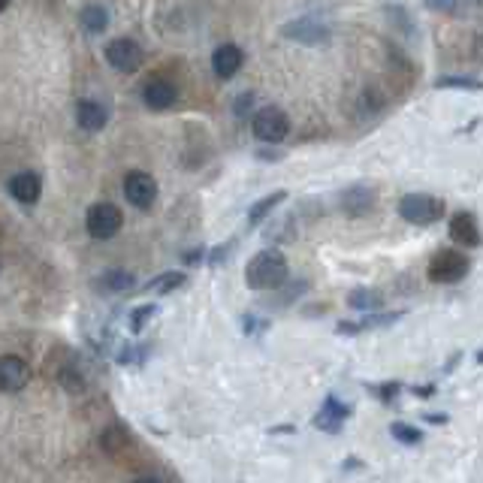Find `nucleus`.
<instances>
[{"instance_id": "nucleus-1", "label": "nucleus", "mask_w": 483, "mask_h": 483, "mask_svg": "<svg viewBox=\"0 0 483 483\" xmlns=\"http://www.w3.org/2000/svg\"><path fill=\"white\" fill-rule=\"evenodd\" d=\"M245 281L251 290H276L287 281V257L276 248L254 254L245 267Z\"/></svg>"}, {"instance_id": "nucleus-2", "label": "nucleus", "mask_w": 483, "mask_h": 483, "mask_svg": "<svg viewBox=\"0 0 483 483\" xmlns=\"http://www.w3.org/2000/svg\"><path fill=\"white\" fill-rule=\"evenodd\" d=\"M444 212H448V206L432 194H405L399 200V217L414 226H429L441 221Z\"/></svg>"}, {"instance_id": "nucleus-3", "label": "nucleus", "mask_w": 483, "mask_h": 483, "mask_svg": "<svg viewBox=\"0 0 483 483\" xmlns=\"http://www.w3.org/2000/svg\"><path fill=\"white\" fill-rule=\"evenodd\" d=\"M121 224H125V215H121V208L116 203H94L88 208V215H85V230L97 242L112 239L121 230Z\"/></svg>"}, {"instance_id": "nucleus-4", "label": "nucleus", "mask_w": 483, "mask_h": 483, "mask_svg": "<svg viewBox=\"0 0 483 483\" xmlns=\"http://www.w3.org/2000/svg\"><path fill=\"white\" fill-rule=\"evenodd\" d=\"M251 130L254 136L260 142H269V146H276V142H284L290 134V118L287 112L278 109V106H263L251 116Z\"/></svg>"}, {"instance_id": "nucleus-5", "label": "nucleus", "mask_w": 483, "mask_h": 483, "mask_svg": "<svg viewBox=\"0 0 483 483\" xmlns=\"http://www.w3.org/2000/svg\"><path fill=\"white\" fill-rule=\"evenodd\" d=\"M468 269H471V260L453 248H444L429 260V278L435 284H457L459 278L468 276Z\"/></svg>"}, {"instance_id": "nucleus-6", "label": "nucleus", "mask_w": 483, "mask_h": 483, "mask_svg": "<svg viewBox=\"0 0 483 483\" xmlns=\"http://www.w3.org/2000/svg\"><path fill=\"white\" fill-rule=\"evenodd\" d=\"M103 58L112 70L118 73H136L142 67V45L136 40H130V36H118V40H112L106 49H103Z\"/></svg>"}, {"instance_id": "nucleus-7", "label": "nucleus", "mask_w": 483, "mask_h": 483, "mask_svg": "<svg viewBox=\"0 0 483 483\" xmlns=\"http://www.w3.org/2000/svg\"><path fill=\"white\" fill-rule=\"evenodd\" d=\"M27 384H31V366L15 354L0 357V393H22Z\"/></svg>"}, {"instance_id": "nucleus-8", "label": "nucleus", "mask_w": 483, "mask_h": 483, "mask_svg": "<svg viewBox=\"0 0 483 483\" xmlns=\"http://www.w3.org/2000/svg\"><path fill=\"white\" fill-rule=\"evenodd\" d=\"M375 206H377V191L372 185H354V187H347V191H342V196H338V208H342L347 217L372 215Z\"/></svg>"}, {"instance_id": "nucleus-9", "label": "nucleus", "mask_w": 483, "mask_h": 483, "mask_svg": "<svg viewBox=\"0 0 483 483\" xmlns=\"http://www.w3.org/2000/svg\"><path fill=\"white\" fill-rule=\"evenodd\" d=\"M125 196L134 208H151L157 200V182L148 173L134 169V173L125 176Z\"/></svg>"}, {"instance_id": "nucleus-10", "label": "nucleus", "mask_w": 483, "mask_h": 483, "mask_svg": "<svg viewBox=\"0 0 483 483\" xmlns=\"http://www.w3.org/2000/svg\"><path fill=\"white\" fill-rule=\"evenodd\" d=\"M350 414H354V408H350L347 402H342L338 396H327L311 423H315V429H320V432L336 435V432H342V426L347 423Z\"/></svg>"}, {"instance_id": "nucleus-11", "label": "nucleus", "mask_w": 483, "mask_h": 483, "mask_svg": "<svg viewBox=\"0 0 483 483\" xmlns=\"http://www.w3.org/2000/svg\"><path fill=\"white\" fill-rule=\"evenodd\" d=\"M287 40H297V43H306V45H324L329 43V27L324 22H317V18H293V22L284 25L281 31Z\"/></svg>"}, {"instance_id": "nucleus-12", "label": "nucleus", "mask_w": 483, "mask_h": 483, "mask_svg": "<svg viewBox=\"0 0 483 483\" xmlns=\"http://www.w3.org/2000/svg\"><path fill=\"white\" fill-rule=\"evenodd\" d=\"M6 191H9V196H13V200L31 206V203L40 200L43 182H40V176H36L34 169H22V173H15V176L6 182Z\"/></svg>"}, {"instance_id": "nucleus-13", "label": "nucleus", "mask_w": 483, "mask_h": 483, "mask_svg": "<svg viewBox=\"0 0 483 483\" xmlns=\"http://www.w3.org/2000/svg\"><path fill=\"white\" fill-rule=\"evenodd\" d=\"M176 100H178V88L169 79H151L142 88V103L151 112H164L169 106H176Z\"/></svg>"}, {"instance_id": "nucleus-14", "label": "nucleus", "mask_w": 483, "mask_h": 483, "mask_svg": "<svg viewBox=\"0 0 483 483\" xmlns=\"http://www.w3.org/2000/svg\"><path fill=\"white\" fill-rule=\"evenodd\" d=\"M242 64H245V52L236 43H224L212 52V73L217 79H233L242 70Z\"/></svg>"}, {"instance_id": "nucleus-15", "label": "nucleus", "mask_w": 483, "mask_h": 483, "mask_svg": "<svg viewBox=\"0 0 483 483\" xmlns=\"http://www.w3.org/2000/svg\"><path fill=\"white\" fill-rule=\"evenodd\" d=\"M450 239L466 245V248H478V245L483 242L478 217L471 212H457V215H453L450 217Z\"/></svg>"}, {"instance_id": "nucleus-16", "label": "nucleus", "mask_w": 483, "mask_h": 483, "mask_svg": "<svg viewBox=\"0 0 483 483\" xmlns=\"http://www.w3.org/2000/svg\"><path fill=\"white\" fill-rule=\"evenodd\" d=\"M75 121H79L82 130H88V134H97V130L106 127L109 109L103 106V103H97V100H82L79 106H75Z\"/></svg>"}, {"instance_id": "nucleus-17", "label": "nucleus", "mask_w": 483, "mask_h": 483, "mask_svg": "<svg viewBox=\"0 0 483 483\" xmlns=\"http://www.w3.org/2000/svg\"><path fill=\"white\" fill-rule=\"evenodd\" d=\"M97 290L100 293H130V290H136V276L125 269H109L97 278Z\"/></svg>"}, {"instance_id": "nucleus-18", "label": "nucleus", "mask_w": 483, "mask_h": 483, "mask_svg": "<svg viewBox=\"0 0 483 483\" xmlns=\"http://www.w3.org/2000/svg\"><path fill=\"white\" fill-rule=\"evenodd\" d=\"M130 444H134V438H130V432L121 423L106 426L103 435H100V448L106 450L109 457H121L125 450H130Z\"/></svg>"}, {"instance_id": "nucleus-19", "label": "nucleus", "mask_w": 483, "mask_h": 483, "mask_svg": "<svg viewBox=\"0 0 483 483\" xmlns=\"http://www.w3.org/2000/svg\"><path fill=\"white\" fill-rule=\"evenodd\" d=\"M284 200H287V191H272L269 196H263V200H257V203L248 208V224H251V226L263 224Z\"/></svg>"}, {"instance_id": "nucleus-20", "label": "nucleus", "mask_w": 483, "mask_h": 483, "mask_svg": "<svg viewBox=\"0 0 483 483\" xmlns=\"http://www.w3.org/2000/svg\"><path fill=\"white\" fill-rule=\"evenodd\" d=\"M347 306L359 311V315H366V311H377L384 306V297L377 290L372 287H357V290H350L347 293Z\"/></svg>"}, {"instance_id": "nucleus-21", "label": "nucleus", "mask_w": 483, "mask_h": 483, "mask_svg": "<svg viewBox=\"0 0 483 483\" xmlns=\"http://www.w3.org/2000/svg\"><path fill=\"white\" fill-rule=\"evenodd\" d=\"M79 25H82L85 34H103L109 27V13L97 4H88L79 13Z\"/></svg>"}, {"instance_id": "nucleus-22", "label": "nucleus", "mask_w": 483, "mask_h": 483, "mask_svg": "<svg viewBox=\"0 0 483 483\" xmlns=\"http://www.w3.org/2000/svg\"><path fill=\"white\" fill-rule=\"evenodd\" d=\"M187 278L185 272H160L157 278H151L146 287H142V293H155V297H166V293H173L182 287Z\"/></svg>"}, {"instance_id": "nucleus-23", "label": "nucleus", "mask_w": 483, "mask_h": 483, "mask_svg": "<svg viewBox=\"0 0 483 483\" xmlns=\"http://www.w3.org/2000/svg\"><path fill=\"white\" fill-rule=\"evenodd\" d=\"M435 88H453V91H483V79H475V75H441V79H435Z\"/></svg>"}, {"instance_id": "nucleus-24", "label": "nucleus", "mask_w": 483, "mask_h": 483, "mask_svg": "<svg viewBox=\"0 0 483 483\" xmlns=\"http://www.w3.org/2000/svg\"><path fill=\"white\" fill-rule=\"evenodd\" d=\"M157 315V306H151V302H146V306H136L134 311H130V317H127V327H130V333H142L146 329V324L151 317Z\"/></svg>"}, {"instance_id": "nucleus-25", "label": "nucleus", "mask_w": 483, "mask_h": 483, "mask_svg": "<svg viewBox=\"0 0 483 483\" xmlns=\"http://www.w3.org/2000/svg\"><path fill=\"white\" fill-rule=\"evenodd\" d=\"M390 435H393V438L399 441V444H411V448H414V444L423 441V432L417 429V426H408V423H402V420H396V423L390 426Z\"/></svg>"}, {"instance_id": "nucleus-26", "label": "nucleus", "mask_w": 483, "mask_h": 483, "mask_svg": "<svg viewBox=\"0 0 483 483\" xmlns=\"http://www.w3.org/2000/svg\"><path fill=\"white\" fill-rule=\"evenodd\" d=\"M426 9L432 13H444V15H462L468 6V0H423Z\"/></svg>"}, {"instance_id": "nucleus-27", "label": "nucleus", "mask_w": 483, "mask_h": 483, "mask_svg": "<svg viewBox=\"0 0 483 483\" xmlns=\"http://www.w3.org/2000/svg\"><path fill=\"white\" fill-rule=\"evenodd\" d=\"M269 329V320L267 317H257V315H245V333H248L251 338H257V336H263Z\"/></svg>"}, {"instance_id": "nucleus-28", "label": "nucleus", "mask_w": 483, "mask_h": 483, "mask_svg": "<svg viewBox=\"0 0 483 483\" xmlns=\"http://www.w3.org/2000/svg\"><path fill=\"white\" fill-rule=\"evenodd\" d=\"M387 15H390V18H396V22H399L396 27H402V31L408 34V36H414V34H417V27H414V18H411L408 13H405V9H399V6H390V9H387Z\"/></svg>"}, {"instance_id": "nucleus-29", "label": "nucleus", "mask_w": 483, "mask_h": 483, "mask_svg": "<svg viewBox=\"0 0 483 483\" xmlns=\"http://www.w3.org/2000/svg\"><path fill=\"white\" fill-rule=\"evenodd\" d=\"M375 393L381 396L384 402H393L396 396L402 393V384H399V381H387V384H381V387H375Z\"/></svg>"}, {"instance_id": "nucleus-30", "label": "nucleus", "mask_w": 483, "mask_h": 483, "mask_svg": "<svg viewBox=\"0 0 483 483\" xmlns=\"http://www.w3.org/2000/svg\"><path fill=\"white\" fill-rule=\"evenodd\" d=\"M254 106V94L251 91H245V94H239V100H236V116H245Z\"/></svg>"}, {"instance_id": "nucleus-31", "label": "nucleus", "mask_w": 483, "mask_h": 483, "mask_svg": "<svg viewBox=\"0 0 483 483\" xmlns=\"http://www.w3.org/2000/svg\"><path fill=\"white\" fill-rule=\"evenodd\" d=\"M411 393H414V396H432L435 387H432V384H420V387H411Z\"/></svg>"}, {"instance_id": "nucleus-32", "label": "nucleus", "mask_w": 483, "mask_h": 483, "mask_svg": "<svg viewBox=\"0 0 483 483\" xmlns=\"http://www.w3.org/2000/svg\"><path fill=\"white\" fill-rule=\"evenodd\" d=\"M426 420H429V423H448V417H444V414H426Z\"/></svg>"}, {"instance_id": "nucleus-33", "label": "nucleus", "mask_w": 483, "mask_h": 483, "mask_svg": "<svg viewBox=\"0 0 483 483\" xmlns=\"http://www.w3.org/2000/svg\"><path fill=\"white\" fill-rule=\"evenodd\" d=\"M6 6H9V0H0V13H4Z\"/></svg>"}, {"instance_id": "nucleus-34", "label": "nucleus", "mask_w": 483, "mask_h": 483, "mask_svg": "<svg viewBox=\"0 0 483 483\" xmlns=\"http://www.w3.org/2000/svg\"><path fill=\"white\" fill-rule=\"evenodd\" d=\"M478 363L483 366V350H480V354H478Z\"/></svg>"}, {"instance_id": "nucleus-35", "label": "nucleus", "mask_w": 483, "mask_h": 483, "mask_svg": "<svg viewBox=\"0 0 483 483\" xmlns=\"http://www.w3.org/2000/svg\"><path fill=\"white\" fill-rule=\"evenodd\" d=\"M468 4H480L483 6V0H468Z\"/></svg>"}]
</instances>
